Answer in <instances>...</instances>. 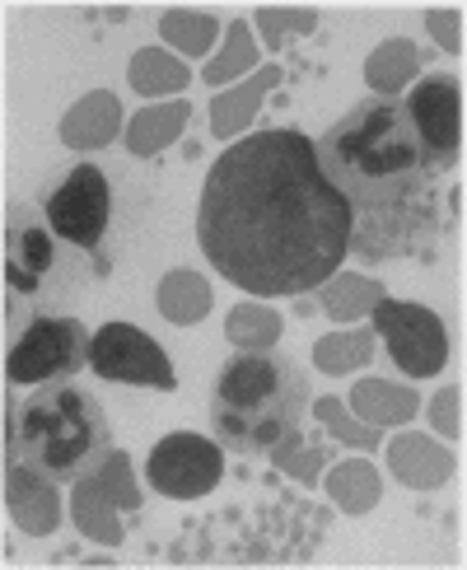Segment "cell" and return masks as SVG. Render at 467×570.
I'll use <instances>...</instances> for the list:
<instances>
[{
	"label": "cell",
	"instance_id": "obj_10",
	"mask_svg": "<svg viewBox=\"0 0 467 570\" xmlns=\"http://www.w3.org/2000/svg\"><path fill=\"white\" fill-rule=\"evenodd\" d=\"M411 127L444 169H454L463 155V85L454 76H426L416 80L411 94L403 99Z\"/></svg>",
	"mask_w": 467,
	"mask_h": 570
},
{
	"label": "cell",
	"instance_id": "obj_3",
	"mask_svg": "<svg viewBox=\"0 0 467 570\" xmlns=\"http://www.w3.org/2000/svg\"><path fill=\"white\" fill-rule=\"evenodd\" d=\"M6 454L19 472L38 482L70 487L112 454V425L93 393L52 379V384H38L29 397H19V407L10 412Z\"/></svg>",
	"mask_w": 467,
	"mask_h": 570
},
{
	"label": "cell",
	"instance_id": "obj_6",
	"mask_svg": "<svg viewBox=\"0 0 467 570\" xmlns=\"http://www.w3.org/2000/svg\"><path fill=\"white\" fill-rule=\"evenodd\" d=\"M108 210H112L108 174L99 164H76V169L47 193L42 216L61 244L80 248V253H99L103 234H108Z\"/></svg>",
	"mask_w": 467,
	"mask_h": 570
},
{
	"label": "cell",
	"instance_id": "obj_8",
	"mask_svg": "<svg viewBox=\"0 0 467 570\" xmlns=\"http://www.w3.org/2000/svg\"><path fill=\"white\" fill-rule=\"evenodd\" d=\"M146 478L169 501H197V495L216 491L225 478V444L192 435V431H173L150 449Z\"/></svg>",
	"mask_w": 467,
	"mask_h": 570
},
{
	"label": "cell",
	"instance_id": "obj_1",
	"mask_svg": "<svg viewBox=\"0 0 467 570\" xmlns=\"http://www.w3.org/2000/svg\"><path fill=\"white\" fill-rule=\"evenodd\" d=\"M197 244L248 295H304L350 253V206L295 127L252 131L210 164Z\"/></svg>",
	"mask_w": 467,
	"mask_h": 570
},
{
	"label": "cell",
	"instance_id": "obj_4",
	"mask_svg": "<svg viewBox=\"0 0 467 570\" xmlns=\"http://www.w3.org/2000/svg\"><path fill=\"white\" fill-rule=\"evenodd\" d=\"M309 412V379L280 351L234 355L210 389V425L239 459L271 454Z\"/></svg>",
	"mask_w": 467,
	"mask_h": 570
},
{
	"label": "cell",
	"instance_id": "obj_11",
	"mask_svg": "<svg viewBox=\"0 0 467 570\" xmlns=\"http://www.w3.org/2000/svg\"><path fill=\"white\" fill-rule=\"evenodd\" d=\"M57 267V234L47 216L29 206H14L6 220V285L19 295H38L47 272Z\"/></svg>",
	"mask_w": 467,
	"mask_h": 570
},
{
	"label": "cell",
	"instance_id": "obj_2",
	"mask_svg": "<svg viewBox=\"0 0 467 570\" xmlns=\"http://www.w3.org/2000/svg\"><path fill=\"white\" fill-rule=\"evenodd\" d=\"M318 164L350 206V253L365 263L426 257L439 239L444 164L420 146L403 99H365L318 140Z\"/></svg>",
	"mask_w": 467,
	"mask_h": 570
},
{
	"label": "cell",
	"instance_id": "obj_7",
	"mask_svg": "<svg viewBox=\"0 0 467 570\" xmlns=\"http://www.w3.org/2000/svg\"><path fill=\"white\" fill-rule=\"evenodd\" d=\"M89 370L108 379V384H140V389H159V393L178 389V374L169 365V355H163V346L150 332H140L136 323H103L93 332Z\"/></svg>",
	"mask_w": 467,
	"mask_h": 570
},
{
	"label": "cell",
	"instance_id": "obj_5",
	"mask_svg": "<svg viewBox=\"0 0 467 570\" xmlns=\"http://www.w3.org/2000/svg\"><path fill=\"white\" fill-rule=\"evenodd\" d=\"M89 337L93 332H85V323L76 318H33L6 355V379L23 389L70 379L89 365Z\"/></svg>",
	"mask_w": 467,
	"mask_h": 570
},
{
	"label": "cell",
	"instance_id": "obj_9",
	"mask_svg": "<svg viewBox=\"0 0 467 570\" xmlns=\"http://www.w3.org/2000/svg\"><path fill=\"white\" fill-rule=\"evenodd\" d=\"M374 327L388 346V355L397 361V370L411 379H430L449 361V337H444V323L435 308L426 304H403V299H384L374 308Z\"/></svg>",
	"mask_w": 467,
	"mask_h": 570
}]
</instances>
